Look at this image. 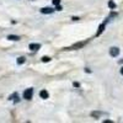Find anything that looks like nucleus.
<instances>
[{"label":"nucleus","instance_id":"nucleus-1","mask_svg":"<svg viewBox=\"0 0 123 123\" xmlns=\"http://www.w3.org/2000/svg\"><path fill=\"white\" fill-rule=\"evenodd\" d=\"M33 96V89H26L24 91V98L25 100H31Z\"/></svg>","mask_w":123,"mask_h":123},{"label":"nucleus","instance_id":"nucleus-2","mask_svg":"<svg viewBox=\"0 0 123 123\" xmlns=\"http://www.w3.org/2000/svg\"><path fill=\"white\" fill-rule=\"evenodd\" d=\"M110 54H111L112 57H117V55L119 54V48H117V47H112V48L110 49Z\"/></svg>","mask_w":123,"mask_h":123},{"label":"nucleus","instance_id":"nucleus-3","mask_svg":"<svg viewBox=\"0 0 123 123\" xmlns=\"http://www.w3.org/2000/svg\"><path fill=\"white\" fill-rule=\"evenodd\" d=\"M84 46H85V42H79V43H76V44H74V46H71V47L67 48V50H70V49H78V48H81V47H84Z\"/></svg>","mask_w":123,"mask_h":123},{"label":"nucleus","instance_id":"nucleus-4","mask_svg":"<svg viewBox=\"0 0 123 123\" xmlns=\"http://www.w3.org/2000/svg\"><path fill=\"white\" fill-rule=\"evenodd\" d=\"M28 48H30L31 50H38V49L41 48V44H39V43H30Z\"/></svg>","mask_w":123,"mask_h":123},{"label":"nucleus","instance_id":"nucleus-5","mask_svg":"<svg viewBox=\"0 0 123 123\" xmlns=\"http://www.w3.org/2000/svg\"><path fill=\"white\" fill-rule=\"evenodd\" d=\"M54 11V10L52 7H43V9H41V12L42 14H52Z\"/></svg>","mask_w":123,"mask_h":123},{"label":"nucleus","instance_id":"nucleus-6","mask_svg":"<svg viewBox=\"0 0 123 123\" xmlns=\"http://www.w3.org/2000/svg\"><path fill=\"white\" fill-rule=\"evenodd\" d=\"M39 96H41V98H48L49 94H48L47 90H42V91L39 92Z\"/></svg>","mask_w":123,"mask_h":123},{"label":"nucleus","instance_id":"nucleus-7","mask_svg":"<svg viewBox=\"0 0 123 123\" xmlns=\"http://www.w3.org/2000/svg\"><path fill=\"white\" fill-rule=\"evenodd\" d=\"M104 30H105V24H102V25H100V27H98V31H97V36H100L102 32H104Z\"/></svg>","mask_w":123,"mask_h":123},{"label":"nucleus","instance_id":"nucleus-8","mask_svg":"<svg viewBox=\"0 0 123 123\" xmlns=\"http://www.w3.org/2000/svg\"><path fill=\"white\" fill-rule=\"evenodd\" d=\"M108 7L110 9H116V3L113 1V0H110L108 1Z\"/></svg>","mask_w":123,"mask_h":123},{"label":"nucleus","instance_id":"nucleus-9","mask_svg":"<svg viewBox=\"0 0 123 123\" xmlns=\"http://www.w3.org/2000/svg\"><path fill=\"white\" fill-rule=\"evenodd\" d=\"M25 60H26L25 57H18L16 62H17V64H24V63H25Z\"/></svg>","mask_w":123,"mask_h":123},{"label":"nucleus","instance_id":"nucleus-10","mask_svg":"<svg viewBox=\"0 0 123 123\" xmlns=\"http://www.w3.org/2000/svg\"><path fill=\"white\" fill-rule=\"evenodd\" d=\"M7 39H10V41H18L20 37L18 36H11V35H10V36H7Z\"/></svg>","mask_w":123,"mask_h":123},{"label":"nucleus","instance_id":"nucleus-11","mask_svg":"<svg viewBox=\"0 0 123 123\" xmlns=\"http://www.w3.org/2000/svg\"><path fill=\"white\" fill-rule=\"evenodd\" d=\"M42 62L43 63H48V62H50V58L49 57H42Z\"/></svg>","mask_w":123,"mask_h":123},{"label":"nucleus","instance_id":"nucleus-12","mask_svg":"<svg viewBox=\"0 0 123 123\" xmlns=\"http://www.w3.org/2000/svg\"><path fill=\"white\" fill-rule=\"evenodd\" d=\"M53 4L57 6V5H59L60 4V0H53Z\"/></svg>","mask_w":123,"mask_h":123},{"label":"nucleus","instance_id":"nucleus-13","mask_svg":"<svg viewBox=\"0 0 123 123\" xmlns=\"http://www.w3.org/2000/svg\"><path fill=\"white\" fill-rule=\"evenodd\" d=\"M55 10H58V11H60V10H62V6H60V5H57Z\"/></svg>","mask_w":123,"mask_h":123},{"label":"nucleus","instance_id":"nucleus-14","mask_svg":"<svg viewBox=\"0 0 123 123\" xmlns=\"http://www.w3.org/2000/svg\"><path fill=\"white\" fill-rule=\"evenodd\" d=\"M74 86L75 87H79V83H74Z\"/></svg>","mask_w":123,"mask_h":123},{"label":"nucleus","instance_id":"nucleus-15","mask_svg":"<svg viewBox=\"0 0 123 123\" xmlns=\"http://www.w3.org/2000/svg\"><path fill=\"white\" fill-rule=\"evenodd\" d=\"M121 74L123 75V68H121Z\"/></svg>","mask_w":123,"mask_h":123}]
</instances>
